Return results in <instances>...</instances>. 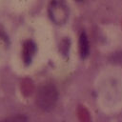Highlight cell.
Masks as SVG:
<instances>
[{
	"label": "cell",
	"mask_w": 122,
	"mask_h": 122,
	"mask_svg": "<svg viewBox=\"0 0 122 122\" xmlns=\"http://www.w3.org/2000/svg\"><path fill=\"white\" fill-rule=\"evenodd\" d=\"M78 115H79V118L82 122H90V114L86 109H84V108L79 109Z\"/></svg>",
	"instance_id": "obj_5"
},
{
	"label": "cell",
	"mask_w": 122,
	"mask_h": 122,
	"mask_svg": "<svg viewBox=\"0 0 122 122\" xmlns=\"http://www.w3.org/2000/svg\"><path fill=\"white\" fill-rule=\"evenodd\" d=\"M6 122H28L27 120V117L23 114H17V115H14L10 118H9L8 120H5Z\"/></svg>",
	"instance_id": "obj_6"
},
{
	"label": "cell",
	"mask_w": 122,
	"mask_h": 122,
	"mask_svg": "<svg viewBox=\"0 0 122 122\" xmlns=\"http://www.w3.org/2000/svg\"><path fill=\"white\" fill-rule=\"evenodd\" d=\"M58 92L56 88L51 84H46L39 89L36 95V103L41 110L50 111L56 104Z\"/></svg>",
	"instance_id": "obj_1"
},
{
	"label": "cell",
	"mask_w": 122,
	"mask_h": 122,
	"mask_svg": "<svg viewBox=\"0 0 122 122\" xmlns=\"http://www.w3.org/2000/svg\"><path fill=\"white\" fill-rule=\"evenodd\" d=\"M35 52H36V46L34 42L31 40L26 41L23 45V51H22V58L26 65L31 63Z\"/></svg>",
	"instance_id": "obj_3"
},
{
	"label": "cell",
	"mask_w": 122,
	"mask_h": 122,
	"mask_svg": "<svg viewBox=\"0 0 122 122\" xmlns=\"http://www.w3.org/2000/svg\"><path fill=\"white\" fill-rule=\"evenodd\" d=\"M49 14L54 23L63 24L69 15L67 5L63 0H52L49 8Z\"/></svg>",
	"instance_id": "obj_2"
},
{
	"label": "cell",
	"mask_w": 122,
	"mask_h": 122,
	"mask_svg": "<svg viewBox=\"0 0 122 122\" xmlns=\"http://www.w3.org/2000/svg\"><path fill=\"white\" fill-rule=\"evenodd\" d=\"M77 1H81V0H77Z\"/></svg>",
	"instance_id": "obj_7"
},
{
	"label": "cell",
	"mask_w": 122,
	"mask_h": 122,
	"mask_svg": "<svg viewBox=\"0 0 122 122\" xmlns=\"http://www.w3.org/2000/svg\"><path fill=\"white\" fill-rule=\"evenodd\" d=\"M3 122H6V121H3Z\"/></svg>",
	"instance_id": "obj_8"
},
{
	"label": "cell",
	"mask_w": 122,
	"mask_h": 122,
	"mask_svg": "<svg viewBox=\"0 0 122 122\" xmlns=\"http://www.w3.org/2000/svg\"><path fill=\"white\" fill-rule=\"evenodd\" d=\"M79 51H80V55L82 58H86L89 55L90 44H89L87 34L85 32H82L79 36Z\"/></svg>",
	"instance_id": "obj_4"
}]
</instances>
